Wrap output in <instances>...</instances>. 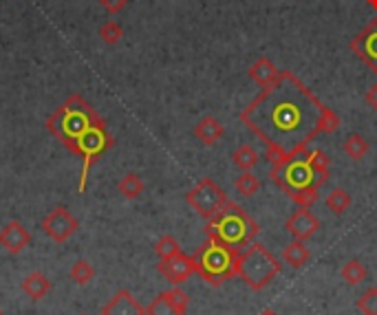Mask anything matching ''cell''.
<instances>
[{"mask_svg": "<svg viewBox=\"0 0 377 315\" xmlns=\"http://www.w3.org/2000/svg\"><path fill=\"white\" fill-rule=\"evenodd\" d=\"M240 122L262 142L270 168H280L307 152L320 132L331 134L340 128V117L292 71H280L274 84L265 86L240 112Z\"/></svg>", "mask_w": 377, "mask_h": 315, "instance_id": "cell-1", "label": "cell"}, {"mask_svg": "<svg viewBox=\"0 0 377 315\" xmlns=\"http://www.w3.org/2000/svg\"><path fill=\"white\" fill-rule=\"evenodd\" d=\"M47 130L53 137L82 159L78 192L86 190V178L100 161L115 146V137L108 132L106 122L100 112L88 104L80 93H73L53 115L47 119Z\"/></svg>", "mask_w": 377, "mask_h": 315, "instance_id": "cell-2", "label": "cell"}, {"mask_svg": "<svg viewBox=\"0 0 377 315\" xmlns=\"http://www.w3.org/2000/svg\"><path fill=\"white\" fill-rule=\"evenodd\" d=\"M260 232V225L234 201H228L223 210H218L206 223V236L223 242L236 252H243Z\"/></svg>", "mask_w": 377, "mask_h": 315, "instance_id": "cell-3", "label": "cell"}, {"mask_svg": "<svg viewBox=\"0 0 377 315\" xmlns=\"http://www.w3.org/2000/svg\"><path fill=\"white\" fill-rule=\"evenodd\" d=\"M238 254L232 247L208 238L198 250L194 252L196 274L201 276L208 284L221 287L225 280L238 276Z\"/></svg>", "mask_w": 377, "mask_h": 315, "instance_id": "cell-4", "label": "cell"}, {"mask_svg": "<svg viewBox=\"0 0 377 315\" xmlns=\"http://www.w3.org/2000/svg\"><path fill=\"white\" fill-rule=\"evenodd\" d=\"M282 272V262L265 250V245L252 242L238 254V276L245 280L252 291H262L278 274Z\"/></svg>", "mask_w": 377, "mask_h": 315, "instance_id": "cell-5", "label": "cell"}, {"mask_svg": "<svg viewBox=\"0 0 377 315\" xmlns=\"http://www.w3.org/2000/svg\"><path fill=\"white\" fill-rule=\"evenodd\" d=\"M309 152V150H307ZM307 152L294 156V159H290L287 164H282L280 168H270V176L272 181L290 196L294 203L296 198L307 192V190H314V188H320V178L316 176L312 164H309L307 159Z\"/></svg>", "mask_w": 377, "mask_h": 315, "instance_id": "cell-6", "label": "cell"}, {"mask_svg": "<svg viewBox=\"0 0 377 315\" xmlns=\"http://www.w3.org/2000/svg\"><path fill=\"white\" fill-rule=\"evenodd\" d=\"M186 201H188V205L201 216L206 220H210L218 210H223L225 203H228V194L225 190L216 186L210 176H203L201 181H198L188 194H186Z\"/></svg>", "mask_w": 377, "mask_h": 315, "instance_id": "cell-7", "label": "cell"}, {"mask_svg": "<svg viewBox=\"0 0 377 315\" xmlns=\"http://www.w3.org/2000/svg\"><path fill=\"white\" fill-rule=\"evenodd\" d=\"M42 232L47 234L53 242H66L69 238H73L80 230V220L69 212V208L64 205H55L51 208V212H47V216L40 223Z\"/></svg>", "mask_w": 377, "mask_h": 315, "instance_id": "cell-8", "label": "cell"}, {"mask_svg": "<svg viewBox=\"0 0 377 315\" xmlns=\"http://www.w3.org/2000/svg\"><path fill=\"white\" fill-rule=\"evenodd\" d=\"M351 51L368 66L371 73L377 75V16L351 40Z\"/></svg>", "mask_w": 377, "mask_h": 315, "instance_id": "cell-9", "label": "cell"}, {"mask_svg": "<svg viewBox=\"0 0 377 315\" xmlns=\"http://www.w3.org/2000/svg\"><path fill=\"white\" fill-rule=\"evenodd\" d=\"M285 230L290 232L296 240L307 242L314 238L320 230V218L312 212V208H298L285 223Z\"/></svg>", "mask_w": 377, "mask_h": 315, "instance_id": "cell-10", "label": "cell"}, {"mask_svg": "<svg viewBox=\"0 0 377 315\" xmlns=\"http://www.w3.org/2000/svg\"><path fill=\"white\" fill-rule=\"evenodd\" d=\"M159 274L172 284V287H179L181 282H186L188 278H192L196 274V262L194 256H186L184 252L176 254L170 260H161L159 262Z\"/></svg>", "mask_w": 377, "mask_h": 315, "instance_id": "cell-11", "label": "cell"}, {"mask_svg": "<svg viewBox=\"0 0 377 315\" xmlns=\"http://www.w3.org/2000/svg\"><path fill=\"white\" fill-rule=\"evenodd\" d=\"M29 245H31V234L20 220H9L5 228L0 230V247H3L7 254L18 256L25 252Z\"/></svg>", "mask_w": 377, "mask_h": 315, "instance_id": "cell-12", "label": "cell"}, {"mask_svg": "<svg viewBox=\"0 0 377 315\" xmlns=\"http://www.w3.org/2000/svg\"><path fill=\"white\" fill-rule=\"evenodd\" d=\"M102 315H146V309L139 304V300L130 294L128 289H120L102 309Z\"/></svg>", "mask_w": 377, "mask_h": 315, "instance_id": "cell-13", "label": "cell"}, {"mask_svg": "<svg viewBox=\"0 0 377 315\" xmlns=\"http://www.w3.org/2000/svg\"><path fill=\"white\" fill-rule=\"evenodd\" d=\"M225 134V128L214 115H206L196 122L194 126V137L201 142L203 146H214L221 137Z\"/></svg>", "mask_w": 377, "mask_h": 315, "instance_id": "cell-14", "label": "cell"}, {"mask_svg": "<svg viewBox=\"0 0 377 315\" xmlns=\"http://www.w3.org/2000/svg\"><path fill=\"white\" fill-rule=\"evenodd\" d=\"M51 280L44 276L42 272H33V274H29L25 280H22V284H20V289H22V294H25L29 300H33V302H40V300H44L49 294H51Z\"/></svg>", "mask_w": 377, "mask_h": 315, "instance_id": "cell-15", "label": "cell"}, {"mask_svg": "<svg viewBox=\"0 0 377 315\" xmlns=\"http://www.w3.org/2000/svg\"><path fill=\"white\" fill-rule=\"evenodd\" d=\"M248 75L258 84V86H270V84H274L276 80H278V75H280V69L278 66L270 60V58H258L252 66H250V71H248Z\"/></svg>", "mask_w": 377, "mask_h": 315, "instance_id": "cell-16", "label": "cell"}, {"mask_svg": "<svg viewBox=\"0 0 377 315\" xmlns=\"http://www.w3.org/2000/svg\"><path fill=\"white\" fill-rule=\"evenodd\" d=\"M309 258H312V252H309L307 242H302V240H294L282 250V262L294 267V269L304 267L309 262Z\"/></svg>", "mask_w": 377, "mask_h": 315, "instance_id": "cell-17", "label": "cell"}, {"mask_svg": "<svg viewBox=\"0 0 377 315\" xmlns=\"http://www.w3.org/2000/svg\"><path fill=\"white\" fill-rule=\"evenodd\" d=\"M144 190H146V186H144V181H142V176L135 174V172L124 174V176L120 178V183H117V192H120L124 198H128V201L139 198V196L144 194Z\"/></svg>", "mask_w": 377, "mask_h": 315, "instance_id": "cell-18", "label": "cell"}, {"mask_svg": "<svg viewBox=\"0 0 377 315\" xmlns=\"http://www.w3.org/2000/svg\"><path fill=\"white\" fill-rule=\"evenodd\" d=\"M342 150L351 161H362L371 150V144L362 137V134H349L346 142L342 144Z\"/></svg>", "mask_w": 377, "mask_h": 315, "instance_id": "cell-19", "label": "cell"}, {"mask_svg": "<svg viewBox=\"0 0 377 315\" xmlns=\"http://www.w3.org/2000/svg\"><path fill=\"white\" fill-rule=\"evenodd\" d=\"M232 164H234L238 170H243V172H250V170H254L256 164H258V152H256L250 144H243V146H238V148L232 152Z\"/></svg>", "mask_w": 377, "mask_h": 315, "instance_id": "cell-20", "label": "cell"}, {"mask_svg": "<svg viewBox=\"0 0 377 315\" xmlns=\"http://www.w3.org/2000/svg\"><path fill=\"white\" fill-rule=\"evenodd\" d=\"M307 159H309V164H312L316 176L320 178V183L324 186L329 181V176H331V159H329V154L324 150H309L307 152Z\"/></svg>", "mask_w": 377, "mask_h": 315, "instance_id": "cell-21", "label": "cell"}, {"mask_svg": "<svg viewBox=\"0 0 377 315\" xmlns=\"http://www.w3.org/2000/svg\"><path fill=\"white\" fill-rule=\"evenodd\" d=\"M351 194L342 188H334L329 194H326V208L334 212L336 216H342L344 212H349L351 208Z\"/></svg>", "mask_w": 377, "mask_h": 315, "instance_id": "cell-22", "label": "cell"}, {"mask_svg": "<svg viewBox=\"0 0 377 315\" xmlns=\"http://www.w3.org/2000/svg\"><path fill=\"white\" fill-rule=\"evenodd\" d=\"M95 274H97L95 267L88 262V260H78V262H73L71 272H69L71 280H73L75 284H80V287L91 284V282L95 280Z\"/></svg>", "mask_w": 377, "mask_h": 315, "instance_id": "cell-23", "label": "cell"}, {"mask_svg": "<svg viewBox=\"0 0 377 315\" xmlns=\"http://www.w3.org/2000/svg\"><path fill=\"white\" fill-rule=\"evenodd\" d=\"M340 276H342V280H344L349 287H356V284L364 282V278H366V267H364L360 260L353 258V260L344 262Z\"/></svg>", "mask_w": 377, "mask_h": 315, "instance_id": "cell-24", "label": "cell"}, {"mask_svg": "<svg viewBox=\"0 0 377 315\" xmlns=\"http://www.w3.org/2000/svg\"><path fill=\"white\" fill-rule=\"evenodd\" d=\"M154 254L159 256V260H170L174 258L176 254H181V245L174 236H161L157 242H154Z\"/></svg>", "mask_w": 377, "mask_h": 315, "instance_id": "cell-25", "label": "cell"}, {"mask_svg": "<svg viewBox=\"0 0 377 315\" xmlns=\"http://www.w3.org/2000/svg\"><path fill=\"white\" fill-rule=\"evenodd\" d=\"M234 186H236V192H238L240 196L250 198V196L258 194V190H260V178H258L256 174H252V170H250V172H243V174L236 178Z\"/></svg>", "mask_w": 377, "mask_h": 315, "instance_id": "cell-26", "label": "cell"}, {"mask_svg": "<svg viewBox=\"0 0 377 315\" xmlns=\"http://www.w3.org/2000/svg\"><path fill=\"white\" fill-rule=\"evenodd\" d=\"M100 38H102L104 44H108V47H115V44L122 42V38H124V29H122L120 22L106 20L104 25L100 27Z\"/></svg>", "mask_w": 377, "mask_h": 315, "instance_id": "cell-27", "label": "cell"}, {"mask_svg": "<svg viewBox=\"0 0 377 315\" xmlns=\"http://www.w3.org/2000/svg\"><path fill=\"white\" fill-rule=\"evenodd\" d=\"M146 315H181V313L176 311L174 304L168 300L166 291H161V294L146 306Z\"/></svg>", "mask_w": 377, "mask_h": 315, "instance_id": "cell-28", "label": "cell"}, {"mask_svg": "<svg viewBox=\"0 0 377 315\" xmlns=\"http://www.w3.org/2000/svg\"><path fill=\"white\" fill-rule=\"evenodd\" d=\"M358 311L362 315H377V287L364 291V296L358 300Z\"/></svg>", "mask_w": 377, "mask_h": 315, "instance_id": "cell-29", "label": "cell"}, {"mask_svg": "<svg viewBox=\"0 0 377 315\" xmlns=\"http://www.w3.org/2000/svg\"><path fill=\"white\" fill-rule=\"evenodd\" d=\"M166 296H168V300L174 304V309H176V311H179L181 315H186L188 304H190V296L186 294L184 289H179V287H172V289H168V291H166Z\"/></svg>", "mask_w": 377, "mask_h": 315, "instance_id": "cell-30", "label": "cell"}, {"mask_svg": "<svg viewBox=\"0 0 377 315\" xmlns=\"http://www.w3.org/2000/svg\"><path fill=\"white\" fill-rule=\"evenodd\" d=\"M100 5L108 11V14H120L128 7V0H100Z\"/></svg>", "mask_w": 377, "mask_h": 315, "instance_id": "cell-31", "label": "cell"}, {"mask_svg": "<svg viewBox=\"0 0 377 315\" xmlns=\"http://www.w3.org/2000/svg\"><path fill=\"white\" fill-rule=\"evenodd\" d=\"M364 102L371 106L373 112H377V82L368 86V91L364 93Z\"/></svg>", "mask_w": 377, "mask_h": 315, "instance_id": "cell-32", "label": "cell"}, {"mask_svg": "<svg viewBox=\"0 0 377 315\" xmlns=\"http://www.w3.org/2000/svg\"><path fill=\"white\" fill-rule=\"evenodd\" d=\"M260 315H278V313H276L274 309H265V311H262Z\"/></svg>", "mask_w": 377, "mask_h": 315, "instance_id": "cell-33", "label": "cell"}, {"mask_svg": "<svg viewBox=\"0 0 377 315\" xmlns=\"http://www.w3.org/2000/svg\"><path fill=\"white\" fill-rule=\"evenodd\" d=\"M366 3H368V7H373L377 11V0H366Z\"/></svg>", "mask_w": 377, "mask_h": 315, "instance_id": "cell-34", "label": "cell"}, {"mask_svg": "<svg viewBox=\"0 0 377 315\" xmlns=\"http://www.w3.org/2000/svg\"><path fill=\"white\" fill-rule=\"evenodd\" d=\"M0 315H3V311H0Z\"/></svg>", "mask_w": 377, "mask_h": 315, "instance_id": "cell-35", "label": "cell"}]
</instances>
